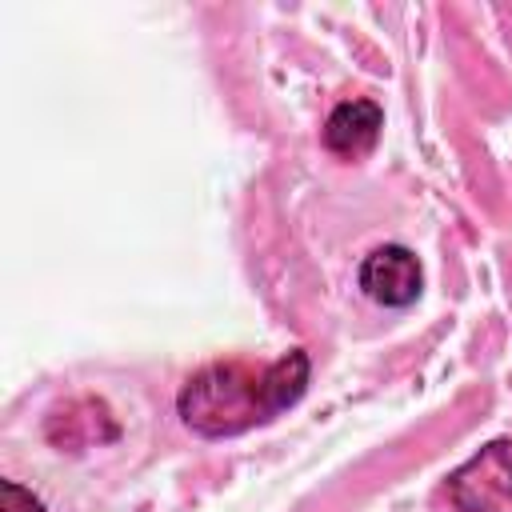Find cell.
<instances>
[{"label": "cell", "mask_w": 512, "mask_h": 512, "mask_svg": "<svg viewBox=\"0 0 512 512\" xmlns=\"http://www.w3.org/2000/svg\"><path fill=\"white\" fill-rule=\"evenodd\" d=\"M308 356L300 348L272 364L252 360H212L196 368L176 396L180 420L204 440H228L260 428L288 412L308 388Z\"/></svg>", "instance_id": "6da1fadb"}, {"label": "cell", "mask_w": 512, "mask_h": 512, "mask_svg": "<svg viewBox=\"0 0 512 512\" xmlns=\"http://www.w3.org/2000/svg\"><path fill=\"white\" fill-rule=\"evenodd\" d=\"M456 512H512V444L492 440L448 476Z\"/></svg>", "instance_id": "7a4b0ae2"}, {"label": "cell", "mask_w": 512, "mask_h": 512, "mask_svg": "<svg viewBox=\"0 0 512 512\" xmlns=\"http://www.w3.org/2000/svg\"><path fill=\"white\" fill-rule=\"evenodd\" d=\"M360 288L384 308H408L424 288V268L404 244H380L360 264Z\"/></svg>", "instance_id": "3957f363"}, {"label": "cell", "mask_w": 512, "mask_h": 512, "mask_svg": "<svg viewBox=\"0 0 512 512\" xmlns=\"http://www.w3.org/2000/svg\"><path fill=\"white\" fill-rule=\"evenodd\" d=\"M384 128V112L372 100H344L324 120V148L340 160H360L376 148Z\"/></svg>", "instance_id": "277c9868"}, {"label": "cell", "mask_w": 512, "mask_h": 512, "mask_svg": "<svg viewBox=\"0 0 512 512\" xmlns=\"http://www.w3.org/2000/svg\"><path fill=\"white\" fill-rule=\"evenodd\" d=\"M80 408H76V400L72 404H64L60 412H52V420L48 424H64V432H56V436H48L52 444H60V448H84V444H100V440H116L112 432H100L96 424H116L112 420V412L100 404V400H84V416H76Z\"/></svg>", "instance_id": "5b68a950"}, {"label": "cell", "mask_w": 512, "mask_h": 512, "mask_svg": "<svg viewBox=\"0 0 512 512\" xmlns=\"http://www.w3.org/2000/svg\"><path fill=\"white\" fill-rule=\"evenodd\" d=\"M0 512H44V500L36 492H28L24 484L4 480L0 484Z\"/></svg>", "instance_id": "8992f818"}]
</instances>
